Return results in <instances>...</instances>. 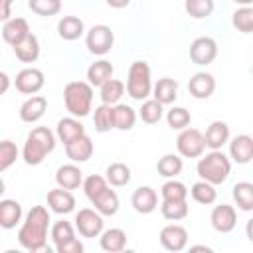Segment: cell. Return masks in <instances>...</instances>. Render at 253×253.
Listing matches in <instances>:
<instances>
[{
  "mask_svg": "<svg viewBox=\"0 0 253 253\" xmlns=\"http://www.w3.org/2000/svg\"><path fill=\"white\" fill-rule=\"evenodd\" d=\"M164 105H160L156 99H146L144 103H142V107L138 109V117L142 119V123H146V125H154V123H158L162 117H164V109H162Z\"/></svg>",
  "mask_w": 253,
  "mask_h": 253,
  "instance_id": "74e56055",
  "label": "cell"
},
{
  "mask_svg": "<svg viewBox=\"0 0 253 253\" xmlns=\"http://www.w3.org/2000/svg\"><path fill=\"white\" fill-rule=\"evenodd\" d=\"M229 140V126L223 121H213L204 134V142L211 150H221V146Z\"/></svg>",
  "mask_w": 253,
  "mask_h": 253,
  "instance_id": "d6986e66",
  "label": "cell"
},
{
  "mask_svg": "<svg viewBox=\"0 0 253 253\" xmlns=\"http://www.w3.org/2000/svg\"><path fill=\"white\" fill-rule=\"evenodd\" d=\"M190 194H192V198H194L198 204H204V206H210V204H213V202L217 200V190H215V186L210 184V182H206V180L196 182V184L192 186Z\"/></svg>",
  "mask_w": 253,
  "mask_h": 253,
  "instance_id": "836d02e7",
  "label": "cell"
},
{
  "mask_svg": "<svg viewBox=\"0 0 253 253\" xmlns=\"http://www.w3.org/2000/svg\"><path fill=\"white\" fill-rule=\"evenodd\" d=\"M113 73H115L113 63L107 61V59H99V61L89 65V69H87V83L91 87H101L105 81H109L113 77Z\"/></svg>",
  "mask_w": 253,
  "mask_h": 253,
  "instance_id": "4316f807",
  "label": "cell"
},
{
  "mask_svg": "<svg viewBox=\"0 0 253 253\" xmlns=\"http://www.w3.org/2000/svg\"><path fill=\"white\" fill-rule=\"evenodd\" d=\"M217 57V43L213 38L210 36H202L196 38L190 43V59L196 65H208Z\"/></svg>",
  "mask_w": 253,
  "mask_h": 253,
  "instance_id": "9c48e42d",
  "label": "cell"
},
{
  "mask_svg": "<svg viewBox=\"0 0 253 253\" xmlns=\"http://www.w3.org/2000/svg\"><path fill=\"white\" fill-rule=\"evenodd\" d=\"M4 192H6V184H4V180L0 178V196H2Z\"/></svg>",
  "mask_w": 253,
  "mask_h": 253,
  "instance_id": "f5cc1de1",
  "label": "cell"
},
{
  "mask_svg": "<svg viewBox=\"0 0 253 253\" xmlns=\"http://www.w3.org/2000/svg\"><path fill=\"white\" fill-rule=\"evenodd\" d=\"M107 2V6H111V8H125V6H128L130 4V0H105Z\"/></svg>",
  "mask_w": 253,
  "mask_h": 253,
  "instance_id": "f907efd6",
  "label": "cell"
},
{
  "mask_svg": "<svg viewBox=\"0 0 253 253\" xmlns=\"http://www.w3.org/2000/svg\"><path fill=\"white\" fill-rule=\"evenodd\" d=\"M12 4H14V0H0V22L10 20V16H12Z\"/></svg>",
  "mask_w": 253,
  "mask_h": 253,
  "instance_id": "c3c4849f",
  "label": "cell"
},
{
  "mask_svg": "<svg viewBox=\"0 0 253 253\" xmlns=\"http://www.w3.org/2000/svg\"><path fill=\"white\" fill-rule=\"evenodd\" d=\"M113 121H115V128L130 130L136 123V111L130 105L117 103V105H113Z\"/></svg>",
  "mask_w": 253,
  "mask_h": 253,
  "instance_id": "f546056e",
  "label": "cell"
},
{
  "mask_svg": "<svg viewBox=\"0 0 253 253\" xmlns=\"http://www.w3.org/2000/svg\"><path fill=\"white\" fill-rule=\"evenodd\" d=\"M55 148V134L47 126H36L26 138L22 158L30 166H38L43 162V158Z\"/></svg>",
  "mask_w": 253,
  "mask_h": 253,
  "instance_id": "7a4b0ae2",
  "label": "cell"
},
{
  "mask_svg": "<svg viewBox=\"0 0 253 253\" xmlns=\"http://www.w3.org/2000/svg\"><path fill=\"white\" fill-rule=\"evenodd\" d=\"M196 170H198V176L202 180L217 186V184H223L227 180V176L231 172V162L221 150H211L198 160Z\"/></svg>",
  "mask_w": 253,
  "mask_h": 253,
  "instance_id": "3957f363",
  "label": "cell"
},
{
  "mask_svg": "<svg viewBox=\"0 0 253 253\" xmlns=\"http://www.w3.org/2000/svg\"><path fill=\"white\" fill-rule=\"evenodd\" d=\"M83 192H85V196L89 198V202L97 196V194H101L107 186H109V182L103 178V176H99V174H91V176H87L85 180H83Z\"/></svg>",
  "mask_w": 253,
  "mask_h": 253,
  "instance_id": "bcb514c9",
  "label": "cell"
},
{
  "mask_svg": "<svg viewBox=\"0 0 253 253\" xmlns=\"http://www.w3.org/2000/svg\"><path fill=\"white\" fill-rule=\"evenodd\" d=\"M91 204L95 206V210H97L101 215H115V213L119 211V196H117V192L111 190L109 186H107L101 194H97V196L91 200Z\"/></svg>",
  "mask_w": 253,
  "mask_h": 253,
  "instance_id": "83f0119b",
  "label": "cell"
},
{
  "mask_svg": "<svg viewBox=\"0 0 253 253\" xmlns=\"http://www.w3.org/2000/svg\"><path fill=\"white\" fill-rule=\"evenodd\" d=\"M30 34V24L26 18H10L4 22V28H2V40L10 45L18 43L24 36Z\"/></svg>",
  "mask_w": 253,
  "mask_h": 253,
  "instance_id": "7402d4cb",
  "label": "cell"
},
{
  "mask_svg": "<svg viewBox=\"0 0 253 253\" xmlns=\"http://www.w3.org/2000/svg\"><path fill=\"white\" fill-rule=\"evenodd\" d=\"M166 123H168L170 128L182 130V128H186V126L192 123V115H190V111H186L184 107H172V109L166 113Z\"/></svg>",
  "mask_w": 253,
  "mask_h": 253,
  "instance_id": "7bdbcfd3",
  "label": "cell"
},
{
  "mask_svg": "<svg viewBox=\"0 0 253 253\" xmlns=\"http://www.w3.org/2000/svg\"><path fill=\"white\" fill-rule=\"evenodd\" d=\"M210 221H211V227L219 233H229L235 229L237 225V211L233 210V206L229 204H219L211 210L210 213Z\"/></svg>",
  "mask_w": 253,
  "mask_h": 253,
  "instance_id": "8fae6325",
  "label": "cell"
},
{
  "mask_svg": "<svg viewBox=\"0 0 253 253\" xmlns=\"http://www.w3.org/2000/svg\"><path fill=\"white\" fill-rule=\"evenodd\" d=\"M57 138L63 142V144H67V142H71L73 138H77V136H81V134H85V126L75 119V117H65V119H61L59 123H57Z\"/></svg>",
  "mask_w": 253,
  "mask_h": 253,
  "instance_id": "f1b7e54d",
  "label": "cell"
},
{
  "mask_svg": "<svg viewBox=\"0 0 253 253\" xmlns=\"http://www.w3.org/2000/svg\"><path fill=\"white\" fill-rule=\"evenodd\" d=\"M47 109V99L43 95H32L30 99H26L20 107V119L24 123H38Z\"/></svg>",
  "mask_w": 253,
  "mask_h": 253,
  "instance_id": "5bb4252c",
  "label": "cell"
},
{
  "mask_svg": "<svg viewBox=\"0 0 253 253\" xmlns=\"http://www.w3.org/2000/svg\"><path fill=\"white\" fill-rule=\"evenodd\" d=\"M99 243H101V249L103 251H107V253H119V251H123L126 247V233L121 227L105 229L99 235Z\"/></svg>",
  "mask_w": 253,
  "mask_h": 253,
  "instance_id": "603a6c76",
  "label": "cell"
},
{
  "mask_svg": "<svg viewBox=\"0 0 253 253\" xmlns=\"http://www.w3.org/2000/svg\"><path fill=\"white\" fill-rule=\"evenodd\" d=\"M213 8H215L213 0H184V10L188 12V16H192L196 20L211 16Z\"/></svg>",
  "mask_w": 253,
  "mask_h": 253,
  "instance_id": "f35d334b",
  "label": "cell"
},
{
  "mask_svg": "<svg viewBox=\"0 0 253 253\" xmlns=\"http://www.w3.org/2000/svg\"><path fill=\"white\" fill-rule=\"evenodd\" d=\"M55 251H57V253H81V251H83V243H81L77 237H73L71 241H67V243L55 247Z\"/></svg>",
  "mask_w": 253,
  "mask_h": 253,
  "instance_id": "7dc6e473",
  "label": "cell"
},
{
  "mask_svg": "<svg viewBox=\"0 0 253 253\" xmlns=\"http://www.w3.org/2000/svg\"><path fill=\"white\" fill-rule=\"evenodd\" d=\"M176 148L180 152V156L184 158H200L206 150V142H204V134L198 128H182L178 138H176Z\"/></svg>",
  "mask_w": 253,
  "mask_h": 253,
  "instance_id": "8992f818",
  "label": "cell"
},
{
  "mask_svg": "<svg viewBox=\"0 0 253 253\" xmlns=\"http://www.w3.org/2000/svg\"><path fill=\"white\" fill-rule=\"evenodd\" d=\"M22 221V206L16 200H0V227L14 229Z\"/></svg>",
  "mask_w": 253,
  "mask_h": 253,
  "instance_id": "cb8c5ba5",
  "label": "cell"
},
{
  "mask_svg": "<svg viewBox=\"0 0 253 253\" xmlns=\"http://www.w3.org/2000/svg\"><path fill=\"white\" fill-rule=\"evenodd\" d=\"M47 206L51 211L55 213H71L75 210V198L71 194V190H63V188H55L47 192Z\"/></svg>",
  "mask_w": 253,
  "mask_h": 253,
  "instance_id": "e0dca14e",
  "label": "cell"
},
{
  "mask_svg": "<svg viewBox=\"0 0 253 253\" xmlns=\"http://www.w3.org/2000/svg\"><path fill=\"white\" fill-rule=\"evenodd\" d=\"M55 182L63 190H77L83 184V172L75 164H63L55 172Z\"/></svg>",
  "mask_w": 253,
  "mask_h": 253,
  "instance_id": "44dd1931",
  "label": "cell"
},
{
  "mask_svg": "<svg viewBox=\"0 0 253 253\" xmlns=\"http://www.w3.org/2000/svg\"><path fill=\"white\" fill-rule=\"evenodd\" d=\"M16 89L24 95H36L43 85H45V77H43V71L42 69H36V67H26L22 69L16 79Z\"/></svg>",
  "mask_w": 253,
  "mask_h": 253,
  "instance_id": "30bf717a",
  "label": "cell"
},
{
  "mask_svg": "<svg viewBox=\"0 0 253 253\" xmlns=\"http://www.w3.org/2000/svg\"><path fill=\"white\" fill-rule=\"evenodd\" d=\"M85 32V24L81 18L77 16H63L59 22H57V34L61 40L65 42H75L83 36Z\"/></svg>",
  "mask_w": 253,
  "mask_h": 253,
  "instance_id": "d4e9b609",
  "label": "cell"
},
{
  "mask_svg": "<svg viewBox=\"0 0 253 253\" xmlns=\"http://www.w3.org/2000/svg\"><path fill=\"white\" fill-rule=\"evenodd\" d=\"M14 55L22 61V63H34L40 57V40L30 32L28 36H24L18 43L12 45Z\"/></svg>",
  "mask_w": 253,
  "mask_h": 253,
  "instance_id": "9a60e30c",
  "label": "cell"
},
{
  "mask_svg": "<svg viewBox=\"0 0 253 253\" xmlns=\"http://www.w3.org/2000/svg\"><path fill=\"white\" fill-rule=\"evenodd\" d=\"M233 200L239 210L251 211L253 210V184L251 182H237L233 186Z\"/></svg>",
  "mask_w": 253,
  "mask_h": 253,
  "instance_id": "e575fe53",
  "label": "cell"
},
{
  "mask_svg": "<svg viewBox=\"0 0 253 253\" xmlns=\"http://www.w3.org/2000/svg\"><path fill=\"white\" fill-rule=\"evenodd\" d=\"M158 237H160V245L166 251H182L188 245V231H186V227H182L178 223L164 225L160 229Z\"/></svg>",
  "mask_w": 253,
  "mask_h": 253,
  "instance_id": "7c38bea8",
  "label": "cell"
},
{
  "mask_svg": "<svg viewBox=\"0 0 253 253\" xmlns=\"http://www.w3.org/2000/svg\"><path fill=\"white\" fill-rule=\"evenodd\" d=\"M8 89H10V77H8L4 71H0V97H2Z\"/></svg>",
  "mask_w": 253,
  "mask_h": 253,
  "instance_id": "681fc988",
  "label": "cell"
},
{
  "mask_svg": "<svg viewBox=\"0 0 253 253\" xmlns=\"http://www.w3.org/2000/svg\"><path fill=\"white\" fill-rule=\"evenodd\" d=\"M188 91L194 99H210L211 93L215 91V79L211 73L198 71L190 77L188 81Z\"/></svg>",
  "mask_w": 253,
  "mask_h": 253,
  "instance_id": "4fadbf2b",
  "label": "cell"
},
{
  "mask_svg": "<svg viewBox=\"0 0 253 253\" xmlns=\"http://www.w3.org/2000/svg\"><path fill=\"white\" fill-rule=\"evenodd\" d=\"M63 101L71 117H87L93 105V87L87 81H69L63 89Z\"/></svg>",
  "mask_w": 253,
  "mask_h": 253,
  "instance_id": "277c9868",
  "label": "cell"
},
{
  "mask_svg": "<svg viewBox=\"0 0 253 253\" xmlns=\"http://www.w3.org/2000/svg\"><path fill=\"white\" fill-rule=\"evenodd\" d=\"M75 229L83 235V237H99L103 231V215L97 210L91 208H83L77 211L75 215Z\"/></svg>",
  "mask_w": 253,
  "mask_h": 253,
  "instance_id": "ba28073f",
  "label": "cell"
},
{
  "mask_svg": "<svg viewBox=\"0 0 253 253\" xmlns=\"http://www.w3.org/2000/svg\"><path fill=\"white\" fill-rule=\"evenodd\" d=\"M229 156L237 164H247L253 158V138L249 134H237L229 142Z\"/></svg>",
  "mask_w": 253,
  "mask_h": 253,
  "instance_id": "ffe728a7",
  "label": "cell"
},
{
  "mask_svg": "<svg viewBox=\"0 0 253 253\" xmlns=\"http://www.w3.org/2000/svg\"><path fill=\"white\" fill-rule=\"evenodd\" d=\"M85 43L93 55H105L111 51V47L115 43V34L109 26L97 24V26L89 28V32L85 36Z\"/></svg>",
  "mask_w": 253,
  "mask_h": 253,
  "instance_id": "52a82bcc",
  "label": "cell"
},
{
  "mask_svg": "<svg viewBox=\"0 0 253 253\" xmlns=\"http://www.w3.org/2000/svg\"><path fill=\"white\" fill-rule=\"evenodd\" d=\"M65 154L71 162H87L93 156V140L87 134H81L65 144Z\"/></svg>",
  "mask_w": 253,
  "mask_h": 253,
  "instance_id": "2e32d148",
  "label": "cell"
},
{
  "mask_svg": "<svg viewBox=\"0 0 253 253\" xmlns=\"http://www.w3.org/2000/svg\"><path fill=\"white\" fill-rule=\"evenodd\" d=\"M28 8L43 18L55 16L61 10V0H28Z\"/></svg>",
  "mask_w": 253,
  "mask_h": 253,
  "instance_id": "b9f144b4",
  "label": "cell"
},
{
  "mask_svg": "<svg viewBox=\"0 0 253 253\" xmlns=\"http://www.w3.org/2000/svg\"><path fill=\"white\" fill-rule=\"evenodd\" d=\"M231 24L237 32L241 34H249L253 30V8L251 6H241L233 12V18H231Z\"/></svg>",
  "mask_w": 253,
  "mask_h": 253,
  "instance_id": "ab89813d",
  "label": "cell"
},
{
  "mask_svg": "<svg viewBox=\"0 0 253 253\" xmlns=\"http://www.w3.org/2000/svg\"><path fill=\"white\" fill-rule=\"evenodd\" d=\"M73 237H75V229H73V225L69 221L61 219V221H55L53 223V227H51V239H53V245L55 247L71 241Z\"/></svg>",
  "mask_w": 253,
  "mask_h": 253,
  "instance_id": "ee69618b",
  "label": "cell"
},
{
  "mask_svg": "<svg viewBox=\"0 0 253 253\" xmlns=\"http://www.w3.org/2000/svg\"><path fill=\"white\" fill-rule=\"evenodd\" d=\"M235 4H239V6H251V2L253 0H233Z\"/></svg>",
  "mask_w": 253,
  "mask_h": 253,
  "instance_id": "816d5d0a",
  "label": "cell"
},
{
  "mask_svg": "<svg viewBox=\"0 0 253 253\" xmlns=\"http://www.w3.org/2000/svg\"><path fill=\"white\" fill-rule=\"evenodd\" d=\"M47 227H49V211L43 206H34L22 227L18 229V243L26 251H42L47 245Z\"/></svg>",
  "mask_w": 253,
  "mask_h": 253,
  "instance_id": "6da1fadb",
  "label": "cell"
},
{
  "mask_svg": "<svg viewBox=\"0 0 253 253\" xmlns=\"http://www.w3.org/2000/svg\"><path fill=\"white\" fill-rule=\"evenodd\" d=\"M184 168V162L178 154H164L158 162H156V170L160 176L164 178H176Z\"/></svg>",
  "mask_w": 253,
  "mask_h": 253,
  "instance_id": "4dcf8cb0",
  "label": "cell"
},
{
  "mask_svg": "<svg viewBox=\"0 0 253 253\" xmlns=\"http://www.w3.org/2000/svg\"><path fill=\"white\" fill-rule=\"evenodd\" d=\"M130 204L138 213H152L158 208V196L150 186H140L132 192Z\"/></svg>",
  "mask_w": 253,
  "mask_h": 253,
  "instance_id": "ac0fdd59",
  "label": "cell"
},
{
  "mask_svg": "<svg viewBox=\"0 0 253 253\" xmlns=\"http://www.w3.org/2000/svg\"><path fill=\"white\" fill-rule=\"evenodd\" d=\"M160 194H162V200L180 202V200H186V198H188V188H186L182 182H178V180L170 178L168 182H164V184H162Z\"/></svg>",
  "mask_w": 253,
  "mask_h": 253,
  "instance_id": "60d3db41",
  "label": "cell"
},
{
  "mask_svg": "<svg viewBox=\"0 0 253 253\" xmlns=\"http://www.w3.org/2000/svg\"><path fill=\"white\" fill-rule=\"evenodd\" d=\"M152 95L160 105H170L178 97V81L172 77H162L152 85Z\"/></svg>",
  "mask_w": 253,
  "mask_h": 253,
  "instance_id": "484cf974",
  "label": "cell"
},
{
  "mask_svg": "<svg viewBox=\"0 0 253 253\" xmlns=\"http://www.w3.org/2000/svg\"><path fill=\"white\" fill-rule=\"evenodd\" d=\"M99 89H101V101H103L105 105H117V103L121 101L123 93H125V83L111 77V79L105 81Z\"/></svg>",
  "mask_w": 253,
  "mask_h": 253,
  "instance_id": "1f68e13d",
  "label": "cell"
},
{
  "mask_svg": "<svg viewBox=\"0 0 253 253\" xmlns=\"http://www.w3.org/2000/svg\"><path fill=\"white\" fill-rule=\"evenodd\" d=\"M93 123H95V130H97V132H109L111 128H115V121H113V105H105V103H101V105L95 109Z\"/></svg>",
  "mask_w": 253,
  "mask_h": 253,
  "instance_id": "d590c367",
  "label": "cell"
},
{
  "mask_svg": "<svg viewBox=\"0 0 253 253\" xmlns=\"http://www.w3.org/2000/svg\"><path fill=\"white\" fill-rule=\"evenodd\" d=\"M125 89H126V93H128L132 99H136V101H144V99L152 93L150 67H148L146 61H132V63H130Z\"/></svg>",
  "mask_w": 253,
  "mask_h": 253,
  "instance_id": "5b68a950",
  "label": "cell"
},
{
  "mask_svg": "<svg viewBox=\"0 0 253 253\" xmlns=\"http://www.w3.org/2000/svg\"><path fill=\"white\" fill-rule=\"evenodd\" d=\"M188 204H186V200H180V202H170V200H162V204H160V213L166 217V219H170V221H180V219H184L186 215H188Z\"/></svg>",
  "mask_w": 253,
  "mask_h": 253,
  "instance_id": "8d00e7d4",
  "label": "cell"
},
{
  "mask_svg": "<svg viewBox=\"0 0 253 253\" xmlns=\"http://www.w3.org/2000/svg\"><path fill=\"white\" fill-rule=\"evenodd\" d=\"M18 158V146L12 140H0V172L8 170Z\"/></svg>",
  "mask_w": 253,
  "mask_h": 253,
  "instance_id": "f6af8a7d",
  "label": "cell"
},
{
  "mask_svg": "<svg viewBox=\"0 0 253 253\" xmlns=\"http://www.w3.org/2000/svg\"><path fill=\"white\" fill-rule=\"evenodd\" d=\"M105 174H107L105 180H107L111 186H117V188L126 186V184L130 182V168H128L126 164H123V162H113V164H109Z\"/></svg>",
  "mask_w": 253,
  "mask_h": 253,
  "instance_id": "d6a6232c",
  "label": "cell"
}]
</instances>
